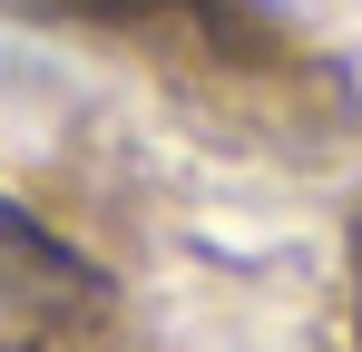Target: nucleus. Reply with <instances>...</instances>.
<instances>
[{
  "mask_svg": "<svg viewBox=\"0 0 362 352\" xmlns=\"http://www.w3.org/2000/svg\"><path fill=\"white\" fill-rule=\"evenodd\" d=\"M98 303H108L98 264L0 196V333H59V323H88Z\"/></svg>",
  "mask_w": 362,
  "mask_h": 352,
  "instance_id": "f257e3e1",
  "label": "nucleus"
}]
</instances>
